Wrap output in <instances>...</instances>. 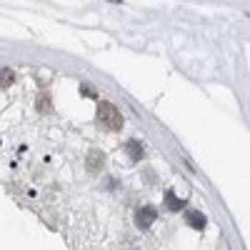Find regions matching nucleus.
Here are the masks:
<instances>
[{"instance_id":"1","label":"nucleus","mask_w":250,"mask_h":250,"mask_svg":"<svg viewBox=\"0 0 250 250\" xmlns=\"http://www.w3.org/2000/svg\"><path fill=\"white\" fill-rule=\"evenodd\" d=\"M98 123L100 125H105V128L108 130H120L123 128V115H120V110L113 105V103H100V105H98Z\"/></svg>"},{"instance_id":"2","label":"nucleus","mask_w":250,"mask_h":250,"mask_svg":"<svg viewBox=\"0 0 250 250\" xmlns=\"http://www.w3.org/2000/svg\"><path fill=\"white\" fill-rule=\"evenodd\" d=\"M155 218H158V213H155V208L153 205H143V208H138V213H135V223L143 228H150L153 223H155Z\"/></svg>"},{"instance_id":"5","label":"nucleus","mask_w":250,"mask_h":250,"mask_svg":"<svg viewBox=\"0 0 250 250\" xmlns=\"http://www.w3.org/2000/svg\"><path fill=\"white\" fill-rule=\"evenodd\" d=\"M185 220L190 223L195 230H203V228L208 225V218H205L203 213H198V210H188V213H185Z\"/></svg>"},{"instance_id":"3","label":"nucleus","mask_w":250,"mask_h":250,"mask_svg":"<svg viewBox=\"0 0 250 250\" xmlns=\"http://www.w3.org/2000/svg\"><path fill=\"white\" fill-rule=\"evenodd\" d=\"M85 165H88V170H90V173H100V170H103V165H105V153H103V150H90Z\"/></svg>"},{"instance_id":"9","label":"nucleus","mask_w":250,"mask_h":250,"mask_svg":"<svg viewBox=\"0 0 250 250\" xmlns=\"http://www.w3.org/2000/svg\"><path fill=\"white\" fill-rule=\"evenodd\" d=\"M80 93H83V95H88V98H95V95H98V93H95V90H90L88 85H83V88H80Z\"/></svg>"},{"instance_id":"4","label":"nucleus","mask_w":250,"mask_h":250,"mask_svg":"<svg viewBox=\"0 0 250 250\" xmlns=\"http://www.w3.org/2000/svg\"><path fill=\"white\" fill-rule=\"evenodd\" d=\"M125 150H128V155H130V160H133V163H138V160H143V158H145L143 143H138V140H128V143H125Z\"/></svg>"},{"instance_id":"6","label":"nucleus","mask_w":250,"mask_h":250,"mask_svg":"<svg viewBox=\"0 0 250 250\" xmlns=\"http://www.w3.org/2000/svg\"><path fill=\"white\" fill-rule=\"evenodd\" d=\"M13 83H15V70H10V68H0V90L10 88Z\"/></svg>"},{"instance_id":"7","label":"nucleus","mask_w":250,"mask_h":250,"mask_svg":"<svg viewBox=\"0 0 250 250\" xmlns=\"http://www.w3.org/2000/svg\"><path fill=\"white\" fill-rule=\"evenodd\" d=\"M165 205H168L170 210H183L185 200H183V198H175V193H173V190H168V193H165Z\"/></svg>"},{"instance_id":"8","label":"nucleus","mask_w":250,"mask_h":250,"mask_svg":"<svg viewBox=\"0 0 250 250\" xmlns=\"http://www.w3.org/2000/svg\"><path fill=\"white\" fill-rule=\"evenodd\" d=\"M38 110H40V113H48V110H50V98H48V95H43V98L38 100Z\"/></svg>"},{"instance_id":"10","label":"nucleus","mask_w":250,"mask_h":250,"mask_svg":"<svg viewBox=\"0 0 250 250\" xmlns=\"http://www.w3.org/2000/svg\"><path fill=\"white\" fill-rule=\"evenodd\" d=\"M108 3H115V5H120V0H108Z\"/></svg>"}]
</instances>
